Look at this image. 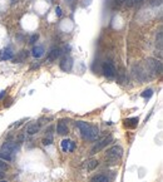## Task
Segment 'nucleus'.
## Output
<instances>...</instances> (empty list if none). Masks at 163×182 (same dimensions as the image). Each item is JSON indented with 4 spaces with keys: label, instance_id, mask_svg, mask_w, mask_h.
<instances>
[{
    "label": "nucleus",
    "instance_id": "nucleus-21",
    "mask_svg": "<svg viewBox=\"0 0 163 182\" xmlns=\"http://www.w3.org/2000/svg\"><path fill=\"white\" fill-rule=\"evenodd\" d=\"M8 168H9V166L4 162L3 159H0V171H6Z\"/></svg>",
    "mask_w": 163,
    "mask_h": 182
},
{
    "label": "nucleus",
    "instance_id": "nucleus-10",
    "mask_svg": "<svg viewBox=\"0 0 163 182\" xmlns=\"http://www.w3.org/2000/svg\"><path fill=\"white\" fill-rule=\"evenodd\" d=\"M44 48L42 47V45H35L34 48H33V50H32V55L34 57V58H36V59H39V58H42L43 55H44Z\"/></svg>",
    "mask_w": 163,
    "mask_h": 182
},
{
    "label": "nucleus",
    "instance_id": "nucleus-9",
    "mask_svg": "<svg viewBox=\"0 0 163 182\" xmlns=\"http://www.w3.org/2000/svg\"><path fill=\"white\" fill-rule=\"evenodd\" d=\"M139 118L138 117H132V118H126L124 119V126L127 128H136L138 126Z\"/></svg>",
    "mask_w": 163,
    "mask_h": 182
},
{
    "label": "nucleus",
    "instance_id": "nucleus-28",
    "mask_svg": "<svg viewBox=\"0 0 163 182\" xmlns=\"http://www.w3.org/2000/svg\"><path fill=\"white\" fill-rule=\"evenodd\" d=\"M2 182H6V181H4V180H3V181H2Z\"/></svg>",
    "mask_w": 163,
    "mask_h": 182
},
{
    "label": "nucleus",
    "instance_id": "nucleus-4",
    "mask_svg": "<svg viewBox=\"0 0 163 182\" xmlns=\"http://www.w3.org/2000/svg\"><path fill=\"white\" fill-rule=\"evenodd\" d=\"M103 74L108 78V79H113L116 75V67L113 63L110 62H106L103 64Z\"/></svg>",
    "mask_w": 163,
    "mask_h": 182
},
{
    "label": "nucleus",
    "instance_id": "nucleus-15",
    "mask_svg": "<svg viewBox=\"0 0 163 182\" xmlns=\"http://www.w3.org/2000/svg\"><path fill=\"white\" fill-rule=\"evenodd\" d=\"M13 50L10 48H5L3 52H2V60H10L13 59Z\"/></svg>",
    "mask_w": 163,
    "mask_h": 182
},
{
    "label": "nucleus",
    "instance_id": "nucleus-1",
    "mask_svg": "<svg viewBox=\"0 0 163 182\" xmlns=\"http://www.w3.org/2000/svg\"><path fill=\"white\" fill-rule=\"evenodd\" d=\"M77 127L80 131V135L84 139L88 141H97L98 136H99V129L97 126L89 124L88 122H84V121H78L77 122Z\"/></svg>",
    "mask_w": 163,
    "mask_h": 182
},
{
    "label": "nucleus",
    "instance_id": "nucleus-24",
    "mask_svg": "<svg viewBox=\"0 0 163 182\" xmlns=\"http://www.w3.org/2000/svg\"><path fill=\"white\" fill-rule=\"evenodd\" d=\"M127 2V0H114V5L116 6H119V5H122V4H124Z\"/></svg>",
    "mask_w": 163,
    "mask_h": 182
},
{
    "label": "nucleus",
    "instance_id": "nucleus-7",
    "mask_svg": "<svg viewBox=\"0 0 163 182\" xmlns=\"http://www.w3.org/2000/svg\"><path fill=\"white\" fill-rule=\"evenodd\" d=\"M75 148V143L72 139H63L62 141V149L64 152H72Z\"/></svg>",
    "mask_w": 163,
    "mask_h": 182
},
{
    "label": "nucleus",
    "instance_id": "nucleus-13",
    "mask_svg": "<svg viewBox=\"0 0 163 182\" xmlns=\"http://www.w3.org/2000/svg\"><path fill=\"white\" fill-rule=\"evenodd\" d=\"M29 57V52L28 50H22L16 54V57L14 58V63H22L24 60H26V58Z\"/></svg>",
    "mask_w": 163,
    "mask_h": 182
},
{
    "label": "nucleus",
    "instance_id": "nucleus-14",
    "mask_svg": "<svg viewBox=\"0 0 163 182\" xmlns=\"http://www.w3.org/2000/svg\"><path fill=\"white\" fill-rule=\"evenodd\" d=\"M57 131H58V133L62 135V136H64V135L68 133V127H67V123H65L64 119L59 121V123H58V126H57Z\"/></svg>",
    "mask_w": 163,
    "mask_h": 182
},
{
    "label": "nucleus",
    "instance_id": "nucleus-22",
    "mask_svg": "<svg viewBox=\"0 0 163 182\" xmlns=\"http://www.w3.org/2000/svg\"><path fill=\"white\" fill-rule=\"evenodd\" d=\"M162 32H158V37H157V43H158V47H159V49L162 48Z\"/></svg>",
    "mask_w": 163,
    "mask_h": 182
},
{
    "label": "nucleus",
    "instance_id": "nucleus-3",
    "mask_svg": "<svg viewBox=\"0 0 163 182\" xmlns=\"http://www.w3.org/2000/svg\"><path fill=\"white\" fill-rule=\"evenodd\" d=\"M113 142V136L112 135H108V136H106V137H103L100 141H98V142L92 147V149H90V155H95V153H98L99 151H102L106 146H108L109 143H112Z\"/></svg>",
    "mask_w": 163,
    "mask_h": 182
},
{
    "label": "nucleus",
    "instance_id": "nucleus-20",
    "mask_svg": "<svg viewBox=\"0 0 163 182\" xmlns=\"http://www.w3.org/2000/svg\"><path fill=\"white\" fill-rule=\"evenodd\" d=\"M38 39H39V35H38V34H33L32 37H30V39H29V43H30V44H34Z\"/></svg>",
    "mask_w": 163,
    "mask_h": 182
},
{
    "label": "nucleus",
    "instance_id": "nucleus-16",
    "mask_svg": "<svg viewBox=\"0 0 163 182\" xmlns=\"http://www.w3.org/2000/svg\"><path fill=\"white\" fill-rule=\"evenodd\" d=\"M39 131H40V123H33L28 127L26 132H28V135H35L39 132Z\"/></svg>",
    "mask_w": 163,
    "mask_h": 182
},
{
    "label": "nucleus",
    "instance_id": "nucleus-12",
    "mask_svg": "<svg viewBox=\"0 0 163 182\" xmlns=\"http://www.w3.org/2000/svg\"><path fill=\"white\" fill-rule=\"evenodd\" d=\"M0 159L10 162V161L14 159V153L9 152V151H6V149H0Z\"/></svg>",
    "mask_w": 163,
    "mask_h": 182
},
{
    "label": "nucleus",
    "instance_id": "nucleus-17",
    "mask_svg": "<svg viewBox=\"0 0 163 182\" xmlns=\"http://www.w3.org/2000/svg\"><path fill=\"white\" fill-rule=\"evenodd\" d=\"M92 182H109V178L104 175H97L92 178Z\"/></svg>",
    "mask_w": 163,
    "mask_h": 182
},
{
    "label": "nucleus",
    "instance_id": "nucleus-19",
    "mask_svg": "<svg viewBox=\"0 0 163 182\" xmlns=\"http://www.w3.org/2000/svg\"><path fill=\"white\" fill-rule=\"evenodd\" d=\"M143 2H144V0H127L126 4H127L128 8H130V6H133V5H139L140 3H143Z\"/></svg>",
    "mask_w": 163,
    "mask_h": 182
},
{
    "label": "nucleus",
    "instance_id": "nucleus-11",
    "mask_svg": "<svg viewBox=\"0 0 163 182\" xmlns=\"http://www.w3.org/2000/svg\"><path fill=\"white\" fill-rule=\"evenodd\" d=\"M98 165H99L98 159H95V158H90V159L85 161L84 167H85V170H87V171H93L94 168H97V166H98Z\"/></svg>",
    "mask_w": 163,
    "mask_h": 182
},
{
    "label": "nucleus",
    "instance_id": "nucleus-25",
    "mask_svg": "<svg viewBox=\"0 0 163 182\" xmlns=\"http://www.w3.org/2000/svg\"><path fill=\"white\" fill-rule=\"evenodd\" d=\"M55 14H57V16H62V9H60V6L55 8Z\"/></svg>",
    "mask_w": 163,
    "mask_h": 182
},
{
    "label": "nucleus",
    "instance_id": "nucleus-18",
    "mask_svg": "<svg viewBox=\"0 0 163 182\" xmlns=\"http://www.w3.org/2000/svg\"><path fill=\"white\" fill-rule=\"evenodd\" d=\"M142 97H143V98H151L152 96H153V90H152L151 88H148V89H144L143 90V92H142V94H140Z\"/></svg>",
    "mask_w": 163,
    "mask_h": 182
},
{
    "label": "nucleus",
    "instance_id": "nucleus-5",
    "mask_svg": "<svg viewBox=\"0 0 163 182\" xmlns=\"http://www.w3.org/2000/svg\"><path fill=\"white\" fill-rule=\"evenodd\" d=\"M59 67H60V69H62L63 72H70V70H72V68H73V59L70 58L69 55L64 57V58L62 59V62H60Z\"/></svg>",
    "mask_w": 163,
    "mask_h": 182
},
{
    "label": "nucleus",
    "instance_id": "nucleus-2",
    "mask_svg": "<svg viewBox=\"0 0 163 182\" xmlns=\"http://www.w3.org/2000/svg\"><path fill=\"white\" fill-rule=\"evenodd\" d=\"M123 156V148L120 146H113L110 147L107 152H106V159L108 161V163L112 165H116L117 161H119Z\"/></svg>",
    "mask_w": 163,
    "mask_h": 182
},
{
    "label": "nucleus",
    "instance_id": "nucleus-27",
    "mask_svg": "<svg viewBox=\"0 0 163 182\" xmlns=\"http://www.w3.org/2000/svg\"><path fill=\"white\" fill-rule=\"evenodd\" d=\"M5 177V173L4 172H2V171H0V180H3Z\"/></svg>",
    "mask_w": 163,
    "mask_h": 182
},
{
    "label": "nucleus",
    "instance_id": "nucleus-23",
    "mask_svg": "<svg viewBox=\"0 0 163 182\" xmlns=\"http://www.w3.org/2000/svg\"><path fill=\"white\" fill-rule=\"evenodd\" d=\"M52 142H53V138H52V137H48V138H44V139H43V143H44V145H50Z\"/></svg>",
    "mask_w": 163,
    "mask_h": 182
},
{
    "label": "nucleus",
    "instance_id": "nucleus-6",
    "mask_svg": "<svg viewBox=\"0 0 163 182\" xmlns=\"http://www.w3.org/2000/svg\"><path fill=\"white\" fill-rule=\"evenodd\" d=\"M59 57H60V49L59 48H52L50 49V52L48 53V55H47V62L52 63V62H54V60H57Z\"/></svg>",
    "mask_w": 163,
    "mask_h": 182
},
{
    "label": "nucleus",
    "instance_id": "nucleus-26",
    "mask_svg": "<svg viewBox=\"0 0 163 182\" xmlns=\"http://www.w3.org/2000/svg\"><path fill=\"white\" fill-rule=\"evenodd\" d=\"M5 94H6V92H5V90H3V92L0 93V100H2V99L4 98V96H5Z\"/></svg>",
    "mask_w": 163,
    "mask_h": 182
},
{
    "label": "nucleus",
    "instance_id": "nucleus-8",
    "mask_svg": "<svg viewBox=\"0 0 163 182\" xmlns=\"http://www.w3.org/2000/svg\"><path fill=\"white\" fill-rule=\"evenodd\" d=\"M2 149H6V151H9V152H12V153L15 155L18 152L19 147H18V145L15 142H5L3 145V147H2Z\"/></svg>",
    "mask_w": 163,
    "mask_h": 182
}]
</instances>
